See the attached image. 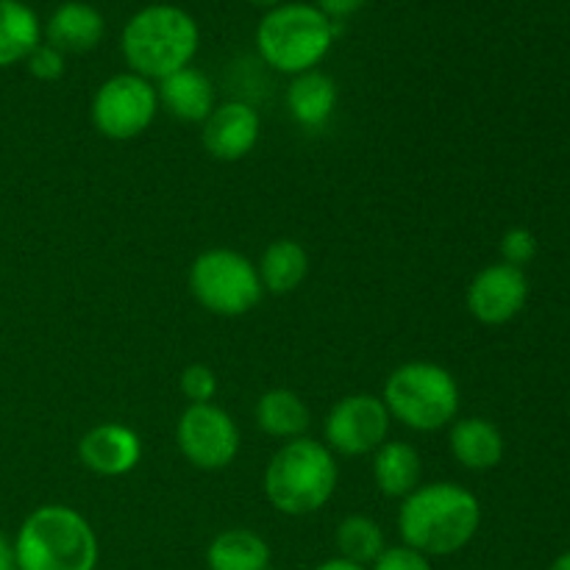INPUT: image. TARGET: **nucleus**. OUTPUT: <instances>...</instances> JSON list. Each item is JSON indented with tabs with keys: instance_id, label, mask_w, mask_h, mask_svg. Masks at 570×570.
Instances as JSON below:
<instances>
[{
	"instance_id": "nucleus-1",
	"label": "nucleus",
	"mask_w": 570,
	"mask_h": 570,
	"mask_svg": "<svg viewBox=\"0 0 570 570\" xmlns=\"http://www.w3.org/2000/svg\"><path fill=\"white\" fill-rule=\"evenodd\" d=\"M399 534L423 557H451L465 549L482 527V504L456 482L421 484L401 501Z\"/></svg>"
},
{
	"instance_id": "nucleus-2",
	"label": "nucleus",
	"mask_w": 570,
	"mask_h": 570,
	"mask_svg": "<svg viewBox=\"0 0 570 570\" xmlns=\"http://www.w3.org/2000/svg\"><path fill=\"white\" fill-rule=\"evenodd\" d=\"M200 48V28L187 9L150 3L128 17L120 33V53L128 70L148 81H161L193 65Z\"/></svg>"
},
{
	"instance_id": "nucleus-3",
	"label": "nucleus",
	"mask_w": 570,
	"mask_h": 570,
	"mask_svg": "<svg viewBox=\"0 0 570 570\" xmlns=\"http://www.w3.org/2000/svg\"><path fill=\"white\" fill-rule=\"evenodd\" d=\"M17 570H95L98 534L92 523L67 504H45L33 510L17 529Z\"/></svg>"
},
{
	"instance_id": "nucleus-4",
	"label": "nucleus",
	"mask_w": 570,
	"mask_h": 570,
	"mask_svg": "<svg viewBox=\"0 0 570 570\" xmlns=\"http://www.w3.org/2000/svg\"><path fill=\"white\" fill-rule=\"evenodd\" d=\"M337 460L326 443L309 438L287 440L265 468V499L289 518L315 515L337 490Z\"/></svg>"
},
{
	"instance_id": "nucleus-5",
	"label": "nucleus",
	"mask_w": 570,
	"mask_h": 570,
	"mask_svg": "<svg viewBox=\"0 0 570 570\" xmlns=\"http://www.w3.org/2000/svg\"><path fill=\"white\" fill-rule=\"evenodd\" d=\"M337 39V22L328 20L315 3H287L267 9L256 26V50L262 61L284 76L317 70Z\"/></svg>"
},
{
	"instance_id": "nucleus-6",
	"label": "nucleus",
	"mask_w": 570,
	"mask_h": 570,
	"mask_svg": "<svg viewBox=\"0 0 570 570\" xmlns=\"http://www.w3.org/2000/svg\"><path fill=\"white\" fill-rule=\"evenodd\" d=\"M382 401L390 417L412 432L432 434L460 415V384L438 362H404L387 376Z\"/></svg>"
},
{
	"instance_id": "nucleus-7",
	"label": "nucleus",
	"mask_w": 570,
	"mask_h": 570,
	"mask_svg": "<svg viewBox=\"0 0 570 570\" xmlns=\"http://www.w3.org/2000/svg\"><path fill=\"white\" fill-rule=\"evenodd\" d=\"M187 284L193 298L217 317H243L262 301L259 271L234 248H209L189 265Z\"/></svg>"
},
{
	"instance_id": "nucleus-8",
	"label": "nucleus",
	"mask_w": 570,
	"mask_h": 570,
	"mask_svg": "<svg viewBox=\"0 0 570 570\" xmlns=\"http://www.w3.org/2000/svg\"><path fill=\"white\" fill-rule=\"evenodd\" d=\"M159 111V95L154 81L137 76V72H117L106 78L92 95V126L100 137L128 142V139L142 137L156 120Z\"/></svg>"
},
{
	"instance_id": "nucleus-9",
	"label": "nucleus",
	"mask_w": 570,
	"mask_h": 570,
	"mask_svg": "<svg viewBox=\"0 0 570 570\" xmlns=\"http://www.w3.org/2000/svg\"><path fill=\"white\" fill-rule=\"evenodd\" d=\"M176 443L198 471H226L239 454V429L217 404H189L176 423Z\"/></svg>"
},
{
	"instance_id": "nucleus-10",
	"label": "nucleus",
	"mask_w": 570,
	"mask_h": 570,
	"mask_svg": "<svg viewBox=\"0 0 570 570\" xmlns=\"http://www.w3.org/2000/svg\"><path fill=\"white\" fill-rule=\"evenodd\" d=\"M390 423L393 417H390L382 395H345L328 410L326 421H323V443L332 454L367 456L379 445L387 443Z\"/></svg>"
},
{
	"instance_id": "nucleus-11",
	"label": "nucleus",
	"mask_w": 570,
	"mask_h": 570,
	"mask_svg": "<svg viewBox=\"0 0 570 570\" xmlns=\"http://www.w3.org/2000/svg\"><path fill=\"white\" fill-rule=\"evenodd\" d=\"M529 301V278L521 267L507 262L482 267L471 278L465 293V306L482 326H504L515 321Z\"/></svg>"
},
{
	"instance_id": "nucleus-12",
	"label": "nucleus",
	"mask_w": 570,
	"mask_h": 570,
	"mask_svg": "<svg viewBox=\"0 0 570 570\" xmlns=\"http://www.w3.org/2000/svg\"><path fill=\"white\" fill-rule=\"evenodd\" d=\"M262 117L259 111L243 100H226L215 106L204 120L200 142L206 154L217 161H239L259 145Z\"/></svg>"
},
{
	"instance_id": "nucleus-13",
	"label": "nucleus",
	"mask_w": 570,
	"mask_h": 570,
	"mask_svg": "<svg viewBox=\"0 0 570 570\" xmlns=\"http://www.w3.org/2000/svg\"><path fill=\"white\" fill-rule=\"evenodd\" d=\"M78 460L95 476H126L142 460V440L126 423H100V426H92L81 438V443H78Z\"/></svg>"
},
{
	"instance_id": "nucleus-14",
	"label": "nucleus",
	"mask_w": 570,
	"mask_h": 570,
	"mask_svg": "<svg viewBox=\"0 0 570 570\" xmlns=\"http://www.w3.org/2000/svg\"><path fill=\"white\" fill-rule=\"evenodd\" d=\"M106 20L92 3L67 0L56 6L53 14L42 26V39L61 53H89L104 42Z\"/></svg>"
},
{
	"instance_id": "nucleus-15",
	"label": "nucleus",
	"mask_w": 570,
	"mask_h": 570,
	"mask_svg": "<svg viewBox=\"0 0 570 570\" xmlns=\"http://www.w3.org/2000/svg\"><path fill=\"white\" fill-rule=\"evenodd\" d=\"M451 456L468 471H493L504 460V434L488 417H456L449 434Z\"/></svg>"
},
{
	"instance_id": "nucleus-16",
	"label": "nucleus",
	"mask_w": 570,
	"mask_h": 570,
	"mask_svg": "<svg viewBox=\"0 0 570 570\" xmlns=\"http://www.w3.org/2000/svg\"><path fill=\"white\" fill-rule=\"evenodd\" d=\"M156 95H159L161 109H167L181 122H200L204 126V120L217 106L215 83L209 81V76L204 70H198L193 65L161 78L159 87H156Z\"/></svg>"
},
{
	"instance_id": "nucleus-17",
	"label": "nucleus",
	"mask_w": 570,
	"mask_h": 570,
	"mask_svg": "<svg viewBox=\"0 0 570 570\" xmlns=\"http://www.w3.org/2000/svg\"><path fill=\"white\" fill-rule=\"evenodd\" d=\"M423 462L415 445L387 440L373 451V482L387 499H401L421 488Z\"/></svg>"
},
{
	"instance_id": "nucleus-18",
	"label": "nucleus",
	"mask_w": 570,
	"mask_h": 570,
	"mask_svg": "<svg viewBox=\"0 0 570 570\" xmlns=\"http://www.w3.org/2000/svg\"><path fill=\"white\" fill-rule=\"evenodd\" d=\"M287 109L301 128H323L337 109V83L323 70L293 76L287 87Z\"/></svg>"
},
{
	"instance_id": "nucleus-19",
	"label": "nucleus",
	"mask_w": 570,
	"mask_h": 570,
	"mask_svg": "<svg viewBox=\"0 0 570 570\" xmlns=\"http://www.w3.org/2000/svg\"><path fill=\"white\" fill-rule=\"evenodd\" d=\"M259 282L262 289L273 295L295 293L309 276V254L295 239H273L259 256Z\"/></svg>"
},
{
	"instance_id": "nucleus-20",
	"label": "nucleus",
	"mask_w": 570,
	"mask_h": 570,
	"mask_svg": "<svg viewBox=\"0 0 570 570\" xmlns=\"http://www.w3.org/2000/svg\"><path fill=\"white\" fill-rule=\"evenodd\" d=\"M256 426L262 429L265 434L276 440H295V438H304L306 429H309V406L306 401L301 399L295 390L287 387H276V390H267L259 401H256Z\"/></svg>"
},
{
	"instance_id": "nucleus-21",
	"label": "nucleus",
	"mask_w": 570,
	"mask_h": 570,
	"mask_svg": "<svg viewBox=\"0 0 570 570\" xmlns=\"http://www.w3.org/2000/svg\"><path fill=\"white\" fill-rule=\"evenodd\" d=\"M42 42V22L22 0H0V70L26 61Z\"/></svg>"
},
{
	"instance_id": "nucleus-22",
	"label": "nucleus",
	"mask_w": 570,
	"mask_h": 570,
	"mask_svg": "<svg viewBox=\"0 0 570 570\" xmlns=\"http://www.w3.org/2000/svg\"><path fill=\"white\" fill-rule=\"evenodd\" d=\"M209 570H271V546L250 529H226L206 549Z\"/></svg>"
},
{
	"instance_id": "nucleus-23",
	"label": "nucleus",
	"mask_w": 570,
	"mask_h": 570,
	"mask_svg": "<svg viewBox=\"0 0 570 570\" xmlns=\"http://www.w3.org/2000/svg\"><path fill=\"white\" fill-rule=\"evenodd\" d=\"M334 540H337V551L343 560H351L356 562V566H365V568H371L373 562L382 557V551L387 549L382 527L367 515L343 518Z\"/></svg>"
},
{
	"instance_id": "nucleus-24",
	"label": "nucleus",
	"mask_w": 570,
	"mask_h": 570,
	"mask_svg": "<svg viewBox=\"0 0 570 570\" xmlns=\"http://www.w3.org/2000/svg\"><path fill=\"white\" fill-rule=\"evenodd\" d=\"M178 387H181V395L189 404H212V399L217 395V373L209 365L195 362V365H187L181 371Z\"/></svg>"
},
{
	"instance_id": "nucleus-25",
	"label": "nucleus",
	"mask_w": 570,
	"mask_h": 570,
	"mask_svg": "<svg viewBox=\"0 0 570 570\" xmlns=\"http://www.w3.org/2000/svg\"><path fill=\"white\" fill-rule=\"evenodd\" d=\"M499 250H501V262H507V265L512 267H521L523 271V267L538 256V237H534L529 228L515 226L501 237Z\"/></svg>"
},
{
	"instance_id": "nucleus-26",
	"label": "nucleus",
	"mask_w": 570,
	"mask_h": 570,
	"mask_svg": "<svg viewBox=\"0 0 570 570\" xmlns=\"http://www.w3.org/2000/svg\"><path fill=\"white\" fill-rule=\"evenodd\" d=\"M26 67L37 81H59V78L65 76L67 65H65V53L42 39V42L33 48V53L26 59Z\"/></svg>"
},
{
	"instance_id": "nucleus-27",
	"label": "nucleus",
	"mask_w": 570,
	"mask_h": 570,
	"mask_svg": "<svg viewBox=\"0 0 570 570\" xmlns=\"http://www.w3.org/2000/svg\"><path fill=\"white\" fill-rule=\"evenodd\" d=\"M371 570H434L432 560L423 557L421 551L410 549V546H393L384 549L382 557L373 562Z\"/></svg>"
},
{
	"instance_id": "nucleus-28",
	"label": "nucleus",
	"mask_w": 570,
	"mask_h": 570,
	"mask_svg": "<svg viewBox=\"0 0 570 570\" xmlns=\"http://www.w3.org/2000/svg\"><path fill=\"white\" fill-rule=\"evenodd\" d=\"M365 3L367 0H315L317 9H321L332 22L345 20V17H354Z\"/></svg>"
},
{
	"instance_id": "nucleus-29",
	"label": "nucleus",
	"mask_w": 570,
	"mask_h": 570,
	"mask_svg": "<svg viewBox=\"0 0 570 570\" xmlns=\"http://www.w3.org/2000/svg\"><path fill=\"white\" fill-rule=\"evenodd\" d=\"M14 566V543L0 532V570H11Z\"/></svg>"
},
{
	"instance_id": "nucleus-30",
	"label": "nucleus",
	"mask_w": 570,
	"mask_h": 570,
	"mask_svg": "<svg viewBox=\"0 0 570 570\" xmlns=\"http://www.w3.org/2000/svg\"><path fill=\"white\" fill-rule=\"evenodd\" d=\"M315 570H371V568H365V566H356V562H351V560H343V557H332V560L321 562V566H317Z\"/></svg>"
},
{
	"instance_id": "nucleus-31",
	"label": "nucleus",
	"mask_w": 570,
	"mask_h": 570,
	"mask_svg": "<svg viewBox=\"0 0 570 570\" xmlns=\"http://www.w3.org/2000/svg\"><path fill=\"white\" fill-rule=\"evenodd\" d=\"M549 570H570V551L557 557V560L549 566Z\"/></svg>"
},
{
	"instance_id": "nucleus-32",
	"label": "nucleus",
	"mask_w": 570,
	"mask_h": 570,
	"mask_svg": "<svg viewBox=\"0 0 570 570\" xmlns=\"http://www.w3.org/2000/svg\"><path fill=\"white\" fill-rule=\"evenodd\" d=\"M248 3H254V6H259V9H276V6H282V3H287V0H248Z\"/></svg>"
},
{
	"instance_id": "nucleus-33",
	"label": "nucleus",
	"mask_w": 570,
	"mask_h": 570,
	"mask_svg": "<svg viewBox=\"0 0 570 570\" xmlns=\"http://www.w3.org/2000/svg\"><path fill=\"white\" fill-rule=\"evenodd\" d=\"M11 570H17V568H11Z\"/></svg>"
},
{
	"instance_id": "nucleus-34",
	"label": "nucleus",
	"mask_w": 570,
	"mask_h": 570,
	"mask_svg": "<svg viewBox=\"0 0 570 570\" xmlns=\"http://www.w3.org/2000/svg\"><path fill=\"white\" fill-rule=\"evenodd\" d=\"M271 570H276V568H271Z\"/></svg>"
}]
</instances>
